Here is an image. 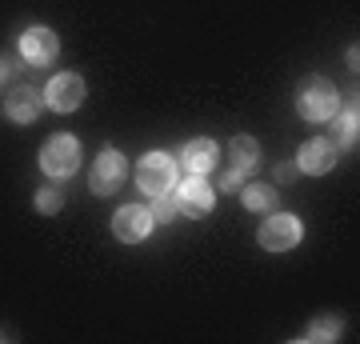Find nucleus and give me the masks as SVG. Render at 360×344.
Returning a JSON list of instances; mask_svg holds the SVG:
<instances>
[{
  "label": "nucleus",
  "instance_id": "nucleus-1",
  "mask_svg": "<svg viewBox=\"0 0 360 344\" xmlns=\"http://www.w3.org/2000/svg\"><path fill=\"white\" fill-rule=\"evenodd\" d=\"M340 108V92L328 77L321 72H312L296 84V113L304 116L309 125H324V120H333V113Z\"/></svg>",
  "mask_w": 360,
  "mask_h": 344
},
{
  "label": "nucleus",
  "instance_id": "nucleus-2",
  "mask_svg": "<svg viewBox=\"0 0 360 344\" xmlns=\"http://www.w3.org/2000/svg\"><path fill=\"white\" fill-rule=\"evenodd\" d=\"M40 168H44V177H52V180L72 177V172L80 168V141L68 136V132L49 136L44 148H40Z\"/></svg>",
  "mask_w": 360,
  "mask_h": 344
},
{
  "label": "nucleus",
  "instance_id": "nucleus-3",
  "mask_svg": "<svg viewBox=\"0 0 360 344\" xmlns=\"http://www.w3.org/2000/svg\"><path fill=\"white\" fill-rule=\"evenodd\" d=\"M300 236H304V224L292 212H269V220L257 232V241L264 253H288V248L300 244Z\"/></svg>",
  "mask_w": 360,
  "mask_h": 344
},
{
  "label": "nucleus",
  "instance_id": "nucleus-4",
  "mask_svg": "<svg viewBox=\"0 0 360 344\" xmlns=\"http://www.w3.org/2000/svg\"><path fill=\"white\" fill-rule=\"evenodd\" d=\"M172 184H176V156L168 153H148L136 165V189L148 192V196H165V192H172Z\"/></svg>",
  "mask_w": 360,
  "mask_h": 344
},
{
  "label": "nucleus",
  "instance_id": "nucleus-5",
  "mask_svg": "<svg viewBox=\"0 0 360 344\" xmlns=\"http://www.w3.org/2000/svg\"><path fill=\"white\" fill-rule=\"evenodd\" d=\"M172 200H176V212L200 220V217L212 212V204H217V189H212L205 177H184V180L172 184Z\"/></svg>",
  "mask_w": 360,
  "mask_h": 344
},
{
  "label": "nucleus",
  "instance_id": "nucleus-6",
  "mask_svg": "<svg viewBox=\"0 0 360 344\" xmlns=\"http://www.w3.org/2000/svg\"><path fill=\"white\" fill-rule=\"evenodd\" d=\"M84 96H89L84 77L60 72V77H52L49 89H44V108H52V113H77L80 104H84Z\"/></svg>",
  "mask_w": 360,
  "mask_h": 344
},
{
  "label": "nucleus",
  "instance_id": "nucleus-7",
  "mask_svg": "<svg viewBox=\"0 0 360 344\" xmlns=\"http://www.w3.org/2000/svg\"><path fill=\"white\" fill-rule=\"evenodd\" d=\"M124 177H129V160L116 153V148H104V153L96 156V165H92L89 189L96 192V196H112V192H120Z\"/></svg>",
  "mask_w": 360,
  "mask_h": 344
},
{
  "label": "nucleus",
  "instance_id": "nucleus-8",
  "mask_svg": "<svg viewBox=\"0 0 360 344\" xmlns=\"http://www.w3.org/2000/svg\"><path fill=\"white\" fill-rule=\"evenodd\" d=\"M20 56H25L32 68H49L56 56H60V40H56V32L52 28H44V25H32V28H25L20 32Z\"/></svg>",
  "mask_w": 360,
  "mask_h": 344
},
{
  "label": "nucleus",
  "instance_id": "nucleus-9",
  "mask_svg": "<svg viewBox=\"0 0 360 344\" xmlns=\"http://www.w3.org/2000/svg\"><path fill=\"white\" fill-rule=\"evenodd\" d=\"M336 148L328 136H312V141L300 144V153H296V172H304V177H324V172H333L336 168Z\"/></svg>",
  "mask_w": 360,
  "mask_h": 344
},
{
  "label": "nucleus",
  "instance_id": "nucleus-10",
  "mask_svg": "<svg viewBox=\"0 0 360 344\" xmlns=\"http://www.w3.org/2000/svg\"><path fill=\"white\" fill-rule=\"evenodd\" d=\"M148 232H153V217L144 204H124L112 212V236L120 244H141Z\"/></svg>",
  "mask_w": 360,
  "mask_h": 344
},
{
  "label": "nucleus",
  "instance_id": "nucleus-11",
  "mask_svg": "<svg viewBox=\"0 0 360 344\" xmlns=\"http://www.w3.org/2000/svg\"><path fill=\"white\" fill-rule=\"evenodd\" d=\"M180 165H184L188 177H208L220 165V144L208 141V136H196V141H188L180 148Z\"/></svg>",
  "mask_w": 360,
  "mask_h": 344
},
{
  "label": "nucleus",
  "instance_id": "nucleus-12",
  "mask_svg": "<svg viewBox=\"0 0 360 344\" xmlns=\"http://www.w3.org/2000/svg\"><path fill=\"white\" fill-rule=\"evenodd\" d=\"M40 108H44V92L28 89V84H16V89L4 96V113H8L13 125H32L40 116Z\"/></svg>",
  "mask_w": 360,
  "mask_h": 344
},
{
  "label": "nucleus",
  "instance_id": "nucleus-13",
  "mask_svg": "<svg viewBox=\"0 0 360 344\" xmlns=\"http://www.w3.org/2000/svg\"><path fill=\"white\" fill-rule=\"evenodd\" d=\"M356 136H360L356 104L336 108V113H333V144H336V148H356Z\"/></svg>",
  "mask_w": 360,
  "mask_h": 344
},
{
  "label": "nucleus",
  "instance_id": "nucleus-14",
  "mask_svg": "<svg viewBox=\"0 0 360 344\" xmlns=\"http://www.w3.org/2000/svg\"><path fill=\"white\" fill-rule=\"evenodd\" d=\"M229 160L236 172H257L260 168V144L257 136H232L229 141Z\"/></svg>",
  "mask_w": 360,
  "mask_h": 344
},
{
  "label": "nucleus",
  "instance_id": "nucleus-15",
  "mask_svg": "<svg viewBox=\"0 0 360 344\" xmlns=\"http://www.w3.org/2000/svg\"><path fill=\"white\" fill-rule=\"evenodd\" d=\"M276 200H281V192L272 184H245L240 189V204L248 212H276Z\"/></svg>",
  "mask_w": 360,
  "mask_h": 344
},
{
  "label": "nucleus",
  "instance_id": "nucleus-16",
  "mask_svg": "<svg viewBox=\"0 0 360 344\" xmlns=\"http://www.w3.org/2000/svg\"><path fill=\"white\" fill-rule=\"evenodd\" d=\"M340 332H345V320L333 312V317H316L312 320V329L304 332V340H336Z\"/></svg>",
  "mask_w": 360,
  "mask_h": 344
},
{
  "label": "nucleus",
  "instance_id": "nucleus-17",
  "mask_svg": "<svg viewBox=\"0 0 360 344\" xmlns=\"http://www.w3.org/2000/svg\"><path fill=\"white\" fill-rule=\"evenodd\" d=\"M148 217H153V224H168V220L176 217V200H172V192L153 196V204H148Z\"/></svg>",
  "mask_w": 360,
  "mask_h": 344
},
{
  "label": "nucleus",
  "instance_id": "nucleus-18",
  "mask_svg": "<svg viewBox=\"0 0 360 344\" xmlns=\"http://www.w3.org/2000/svg\"><path fill=\"white\" fill-rule=\"evenodd\" d=\"M37 208L44 212V217H52V212H60L65 208V192L56 189V184H49V189L37 192Z\"/></svg>",
  "mask_w": 360,
  "mask_h": 344
},
{
  "label": "nucleus",
  "instance_id": "nucleus-19",
  "mask_svg": "<svg viewBox=\"0 0 360 344\" xmlns=\"http://www.w3.org/2000/svg\"><path fill=\"white\" fill-rule=\"evenodd\" d=\"M240 180H245V172H236V168H229V172H224V189H236Z\"/></svg>",
  "mask_w": 360,
  "mask_h": 344
},
{
  "label": "nucleus",
  "instance_id": "nucleus-20",
  "mask_svg": "<svg viewBox=\"0 0 360 344\" xmlns=\"http://www.w3.org/2000/svg\"><path fill=\"white\" fill-rule=\"evenodd\" d=\"M292 172H296V165H281L276 168V180H292Z\"/></svg>",
  "mask_w": 360,
  "mask_h": 344
},
{
  "label": "nucleus",
  "instance_id": "nucleus-21",
  "mask_svg": "<svg viewBox=\"0 0 360 344\" xmlns=\"http://www.w3.org/2000/svg\"><path fill=\"white\" fill-rule=\"evenodd\" d=\"M8 72H13V64H8L4 56H0V80H8Z\"/></svg>",
  "mask_w": 360,
  "mask_h": 344
}]
</instances>
